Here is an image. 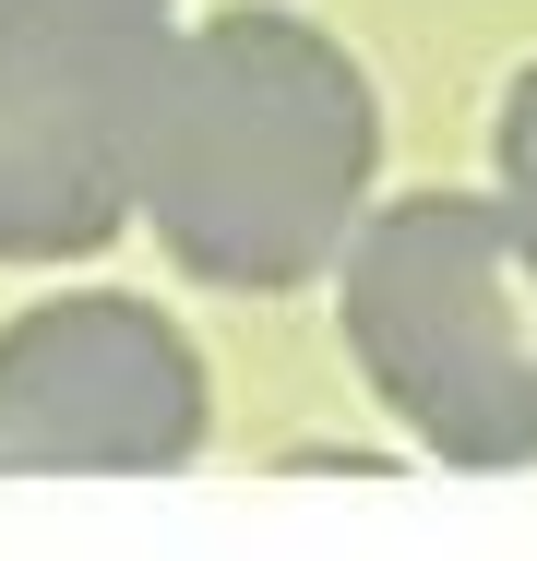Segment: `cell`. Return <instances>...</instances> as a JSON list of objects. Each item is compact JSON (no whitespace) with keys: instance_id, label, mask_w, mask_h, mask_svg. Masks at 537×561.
I'll list each match as a JSON object with an SVG mask.
<instances>
[{"instance_id":"6da1fadb","label":"cell","mask_w":537,"mask_h":561,"mask_svg":"<svg viewBox=\"0 0 537 561\" xmlns=\"http://www.w3.org/2000/svg\"><path fill=\"white\" fill-rule=\"evenodd\" d=\"M382 180V96L311 12H204L156 36L144 131H132V216L180 275L227 299H275L334 275L346 227Z\"/></svg>"},{"instance_id":"7a4b0ae2","label":"cell","mask_w":537,"mask_h":561,"mask_svg":"<svg viewBox=\"0 0 537 561\" xmlns=\"http://www.w3.org/2000/svg\"><path fill=\"white\" fill-rule=\"evenodd\" d=\"M358 382L430 466H537V251L502 192H395L334 251Z\"/></svg>"},{"instance_id":"3957f363","label":"cell","mask_w":537,"mask_h":561,"mask_svg":"<svg viewBox=\"0 0 537 561\" xmlns=\"http://www.w3.org/2000/svg\"><path fill=\"white\" fill-rule=\"evenodd\" d=\"M215 431L204 346L132 287H60L0 323V478H168Z\"/></svg>"},{"instance_id":"277c9868","label":"cell","mask_w":537,"mask_h":561,"mask_svg":"<svg viewBox=\"0 0 537 561\" xmlns=\"http://www.w3.org/2000/svg\"><path fill=\"white\" fill-rule=\"evenodd\" d=\"M156 36H0V263H96L132 227Z\"/></svg>"},{"instance_id":"5b68a950","label":"cell","mask_w":537,"mask_h":561,"mask_svg":"<svg viewBox=\"0 0 537 561\" xmlns=\"http://www.w3.org/2000/svg\"><path fill=\"white\" fill-rule=\"evenodd\" d=\"M180 0H0V36H168Z\"/></svg>"},{"instance_id":"8992f818","label":"cell","mask_w":537,"mask_h":561,"mask_svg":"<svg viewBox=\"0 0 537 561\" xmlns=\"http://www.w3.org/2000/svg\"><path fill=\"white\" fill-rule=\"evenodd\" d=\"M490 168H502V216L526 227V251H537V60L514 72V96H502V131H490Z\"/></svg>"}]
</instances>
